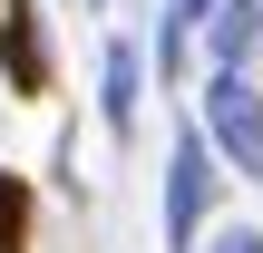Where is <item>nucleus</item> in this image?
<instances>
[{"instance_id":"obj_1","label":"nucleus","mask_w":263,"mask_h":253,"mask_svg":"<svg viewBox=\"0 0 263 253\" xmlns=\"http://www.w3.org/2000/svg\"><path fill=\"white\" fill-rule=\"evenodd\" d=\"M205 146L234 156V176H263V88L244 68H215V88H205Z\"/></svg>"},{"instance_id":"obj_2","label":"nucleus","mask_w":263,"mask_h":253,"mask_svg":"<svg viewBox=\"0 0 263 253\" xmlns=\"http://www.w3.org/2000/svg\"><path fill=\"white\" fill-rule=\"evenodd\" d=\"M205 195H215V146L205 137H176V166H166V244H195Z\"/></svg>"},{"instance_id":"obj_3","label":"nucleus","mask_w":263,"mask_h":253,"mask_svg":"<svg viewBox=\"0 0 263 253\" xmlns=\"http://www.w3.org/2000/svg\"><path fill=\"white\" fill-rule=\"evenodd\" d=\"M0 59H10V88L20 98L49 88V39H39V10L29 0H0Z\"/></svg>"},{"instance_id":"obj_4","label":"nucleus","mask_w":263,"mask_h":253,"mask_svg":"<svg viewBox=\"0 0 263 253\" xmlns=\"http://www.w3.org/2000/svg\"><path fill=\"white\" fill-rule=\"evenodd\" d=\"M205 39H215V68H244L263 39V0H205Z\"/></svg>"},{"instance_id":"obj_5","label":"nucleus","mask_w":263,"mask_h":253,"mask_svg":"<svg viewBox=\"0 0 263 253\" xmlns=\"http://www.w3.org/2000/svg\"><path fill=\"white\" fill-rule=\"evenodd\" d=\"M107 127H117V137L137 127V49H127V39L107 49Z\"/></svg>"},{"instance_id":"obj_6","label":"nucleus","mask_w":263,"mask_h":253,"mask_svg":"<svg viewBox=\"0 0 263 253\" xmlns=\"http://www.w3.org/2000/svg\"><path fill=\"white\" fill-rule=\"evenodd\" d=\"M0 253H29V176L0 166Z\"/></svg>"},{"instance_id":"obj_7","label":"nucleus","mask_w":263,"mask_h":253,"mask_svg":"<svg viewBox=\"0 0 263 253\" xmlns=\"http://www.w3.org/2000/svg\"><path fill=\"white\" fill-rule=\"evenodd\" d=\"M215 253H263V234H224V244H215Z\"/></svg>"}]
</instances>
